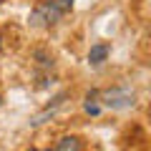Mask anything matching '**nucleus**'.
<instances>
[{
  "label": "nucleus",
  "mask_w": 151,
  "mask_h": 151,
  "mask_svg": "<svg viewBox=\"0 0 151 151\" xmlns=\"http://www.w3.org/2000/svg\"><path fill=\"white\" fill-rule=\"evenodd\" d=\"M0 103H3V96H0Z\"/></svg>",
  "instance_id": "7"
},
{
  "label": "nucleus",
  "mask_w": 151,
  "mask_h": 151,
  "mask_svg": "<svg viewBox=\"0 0 151 151\" xmlns=\"http://www.w3.org/2000/svg\"><path fill=\"white\" fill-rule=\"evenodd\" d=\"M55 151H83V141L78 136H63L55 144Z\"/></svg>",
  "instance_id": "5"
},
{
  "label": "nucleus",
  "mask_w": 151,
  "mask_h": 151,
  "mask_svg": "<svg viewBox=\"0 0 151 151\" xmlns=\"http://www.w3.org/2000/svg\"><path fill=\"white\" fill-rule=\"evenodd\" d=\"M33 58H35V68H38V73H45V70H53V65H55L53 55H50V53H48L45 48H38L35 53H33Z\"/></svg>",
  "instance_id": "3"
},
{
  "label": "nucleus",
  "mask_w": 151,
  "mask_h": 151,
  "mask_svg": "<svg viewBox=\"0 0 151 151\" xmlns=\"http://www.w3.org/2000/svg\"><path fill=\"white\" fill-rule=\"evenodd\" d=\"M30 151H50V149H30Z\"/></svg>",
  "instance_id": "6"
},
{
  "label": "nucleus",
  "mask_w": 151,
  "mask_h": 151,
  "mask_svg": "<svg viewBox=\"0 0 151 151\" xmlns=\"http://www.w3.org/2000/svg\"><path fill=\"white\" fill-rule=\"evenodd\" d=\"M108 53H111V48H108L106 43L91 45V50H88V63H91V65H101L103 60L108 58Z\"/></svg>",
  "instance_id": "4"
},
{
  "label": "nucleus",
  "mask_w": 151,
  "mask_h": 151,
  "mask_svg": "<svg viewBox=\"0 0 151 151\" xmlns=\"http://www.w3.org/2000/svg\"><path fill=\"white\" fill-rule=\"evenodd\" d=\"M98 96H101L106 108H129L136 101V93L131 88H108V91L98 93Z\"/></svg>",
  "instance_id": "2"
},
{
  "label": "nucleus",
  "mask_w": 151,
  "mask_h": 151,
  "mask_svg": "<svg viewBox=\"0 0 151 151\" xmlns=\"http://www.w3.org/2000/svg\"><path fill=\"white\" fill-rule=\"evenodd\" d=\"M73 8V0H40L35 10L30 13V25L35 28H50Z\"/></svg>",
  "instance_id": "1"
}]
</instances>
